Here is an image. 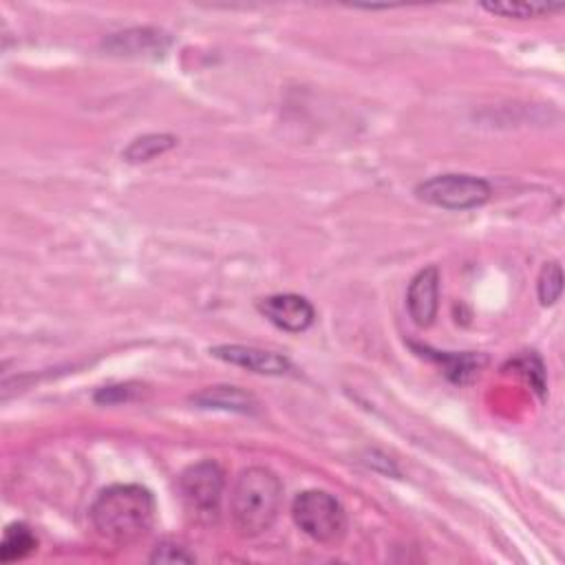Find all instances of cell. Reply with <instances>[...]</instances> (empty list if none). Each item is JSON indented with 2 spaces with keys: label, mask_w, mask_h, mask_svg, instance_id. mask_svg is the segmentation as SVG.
<instances>
[{
  "label": "cell",
  "mask_w": 565,
  "mask_h": 565,
  "mask_svg": "<svg viewBox=\"0 0 565 565\" xmlns=\"http://www.w3.org/2000/svg\"><path fill=\"white\" fill-rule=\"evenodd\" d=\"M90 523L106 541L130 545L150 532L154 523V497L137 483L108 486L90 505Z\"/></svg>",
  "instance_id": "1"
},
{
  "label": "cell",
  "mask_w": 565,
  "mask_h": 565,
  "mask_svg": "<svg viewBox=\"0 0 565 565\" xmlns=\"http://www.w3.org/2000/svg\"><path fill=\"white\" fill-rule=\"evenodd\" d=\"M280 503V479L263 466H252L238 475L232 488L230 514L243 536H258L274 525Z\"/></svg>",
  "instance_id": "2"
},
{
  "label": "cell",
  "mask_w": 565,
  "mask_h": 565,
  "mask_svg": "<svg viewBox=\"0 0 565 565\" xmlns=\"http://www.w3.org/2000/svg\"><path fill=\"white\" fill-rule=\"evenodd\" d=\"M294 523L313 541L335 545L347 532V512L342 503L324 490H305L291 503Z\"/></svg>",
  "instance_id": "3"
},
{
  "label": "cell",
  "mask_w": 565,
  "mask_h": 565,
  "mask_svg": "<svg viewBox=\"0 0 565 565\" xmlns=\"http://www.w3.org/2000/svg\"><path fill=\"white\" fill-rule=\"evenodd\" d=\"M415 194L428 205L459 212V210L481 207L490 199L492 188L488 181L479 177L450 172V174H437L422 181L415 188Z\"/></svg>",
  "instance_id": "4"
},
{
  "label": "cell",
  "mask_w": 565,
  "mask_h": 565,
  "mask_svg": "<svg viewBox=\"0 0 565 565\" xmlns=\"http://www.w3.org/2000/svg\"><path fill=\"white\" fill-rule=\"evenodd\" d=\"M223 488V470L212 459L188 466L179 477V492L185 505L201 516H214L218 512Z\"/></svg>",
  "instance_id": "5"
},
{
  "label": "cell",
  "mask_w": 565,
  "mask_h": 565,
  "mask_svg": "<svg viewBox=\"0 0 565 565\" xmlns=\"http://www.w3.org/2000/svg\"><path fill=\"white\" fill-rule=\"evenodd\" d=\"M258 311L278 329L300 333L313 324V305L298 294H274L258 300Z\"/></svg>",
  "instance_id": "6"
},
{
  "label": "cell",
  "mask_w": 565,
  "mask_h": 565,
  "mask_svg": "<svg viewBox=\"0 0 565 565\" xmlns=\"http://www.w3.org/2000/svg\"><path fill=\"white\" fill-rule=\"evenodd\" d=\"M210 353L216 360H223L227 364H234L260 375H282L291 366L289 360L276 351L245 347V344H218V347H212Z\"/></svg>",
  "instance_id": "7"
},
{
  "label": "cell",
  "mask_w": 565,
  "mask_h": 565,
  "mask_svg": "<svg viewBox=\"0 0 565 565\" xmlns=\"http://www.w3.org/2000/svg\"><path fill=\"white\" fill-rule=\"evenodd\" d=\"M406 307L417 327L433 324L439 307V271L435 265L424 267L411 280L406 291Z\"/></svg>",
  "instance_id": "8"
},
{
  "label": "cell",
  "mask_w": 565,
  "mask_h": 565,
  "mask_svg": "<svg viewBox=\"0 0 565 565\" xmlns=\"http://www.w3.org/2000/svg\"><path fill=\"white\" fill-rule=\"evenodd\" d=\"M170 46V38L159 29H128L104 40V49L126 57H161Z\"/></svg>",
  "instance_id": "9"
},
{
  "label": "cell",
  "mask_w": 565,
  "mask_h": 565,
  "mask_svg": "<svg viewBox=\"0 0 565 565\" xmlns=\"http://www.w3.org/2000/svg\"><path fill=\"white\" fill-rule=\"evenodd\" d=\"M201 408H221L232 413H256V399L238 386H207L192 397Z\"/></svg>",
  "instance_id": "10"
},
{
  "label": "cell",
  "mask_w": 565,
  "mask_h": 565,
  "mask_svg": "<svg viewBox=\"0 0 565 565\" xmlns=\"http://www.w3.org/2000/svg\"><path fill=\"white\" fill-rule=\"evenodd\" d=\"M174 146H177V137L166 135V132H152V135H143V137H137L135 141H130L128 148L121 152V157L128 163H146V161H152L154 157L168 152Z\"/></svg>",
  "instance_id": "11"
},
{
  "label": "cell",
  "mask_w": 565,
  "mask_h": 565,
  "mask_svg": "<svg viewBox=\"0 0 565 565\" xmlns=\"http://www.w3.org/2000/svg\"><path fill=\"white\" fill-rule=\"evenodd\" d=\"M38 547L35 534L24 523H13L4 530L0 543V561L11 563L29 556Z\"/></svg>",
  "instance_id": "12"
},
{
  "label": "cell",
  "mask_w": 565,
  "mask_h": 565,
  "mask_svg": "<svg viewBox=\"0 0 565 565\" xmlns=\"http://www.w3.org/2000/svg\"><path fill=\"white\" fill-rule=\"evenodd\" d=\"M565 4L563 2H483L481 9L494 13V15H503V18H543L550 15L554 11H561Z\"/></svg>",
  "instance_id": "13"
},
{
  "label": "cell",
  "mask_w": 565,
  "mask_h": 565,
  "mask_svg": "<svg viewBox=\"0 0 565 565\" xmlns=\"http://www.w3.org/2000/svg\"><path fill=\"white\" fill-rule=\"evenodd\" d=\"M536 289H539V300L545 307L554 305L561 298V291H563V269H561V265L556 260L543 265L539 282H536Z\"/></svg>",
  "instance_id": "14"
},
{
  "label": "cell",
  "mask_w": 565,
  "mask_h": 565,
  "mask_svg": "<svg viewBox=\"0 0 565 565\" xmlns=\"http://www.w3.org/2000/svg\"><path fill=\"white\" fill-rule=\"evenodd\" d=\"M150 561L152 563H194V556L179 543L163 541L154 547V552L150 554Z\"/></svg>",
  "instance_id": "15"
},
{
  "label": "cell",
  "mask_w": 565,
  "mask_h": 565,
  "mask_svg": "<svg viewBox=\"0 0 565 565\" xmlns=\"http://www.w3.org/2000/svg\"><path fill=\"white\" fill-rule=\"evenodd\" d=\"M126 397H128V386H108V388H104L102 393L95 395L97 402H106V404L117 402V399H126Z\"/></svg>",
  "instance_id": "16"
}]
</instances>
